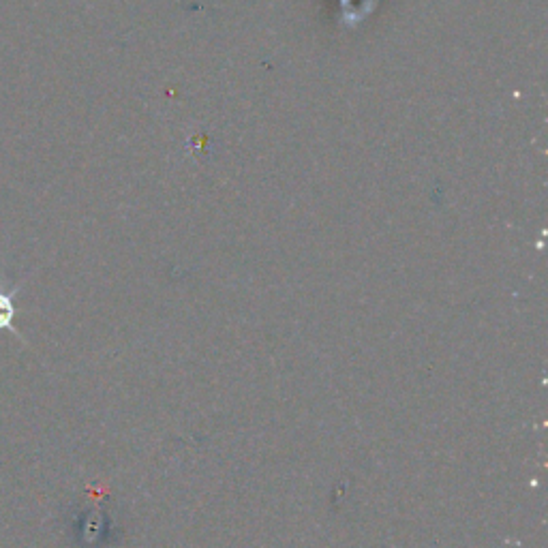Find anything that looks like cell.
Masks as SVG:
<instances>
[{
  "mask_svg": "<svg viewBox=\"0 0 548 548\" xmlns=\"http://www.w3.org/2000/svg\"><path fill=\"white\" fill-rule=\"evenodd\" d=\"M24 285H15L11 289H5L3 287V281H0V332H11L13 337H18L24 345H26V339L20 334V330L15 328V296L20 294V289Z\"/></svg>",
  "mask_w": 548,
  "mask_h": 548,
  "instance_id": "6da1fadb",
  "label": "cell"
}]
</instances>
